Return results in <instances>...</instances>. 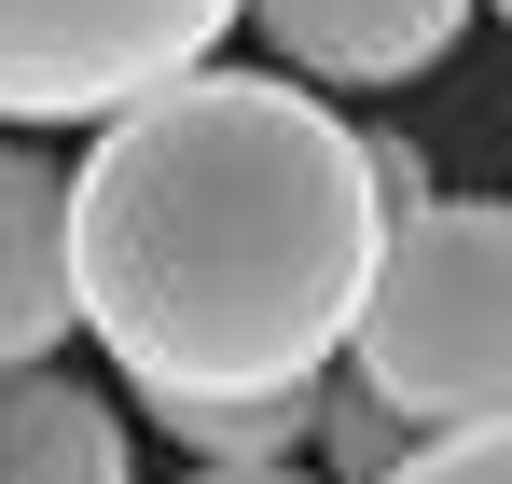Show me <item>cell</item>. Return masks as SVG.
Instances as JSON below:
<instances>
[{
  "label": "cell",
  "mask_w": 512,
  "mask_h": 484,
  "mask_svg": "<svg viewBox=\"0 0 512 484\" xmlns=\"http://www.w3.org/2000/svg\"><path fill=\"white\" fill-rule=\"evenodd\" d=\"M374 139L319 83L180 70L70 166V305L139 402L319 388L374 291Z\"/></svg>",
  "instance_id": "obj_1"
},
{
  "label": "cell",
  "mask_w": 512,
  "mask_h": 484,
  "mask_svg": "<svg viewBox=\"0 0 512 484\" xmlns=\"http://www.w3.org/2000/svg\"><path fill=\"white\" fill-rule=\"evenodd\" d=\"M346 360L402 429L512 415V194H429L416 222H388Z\"/></svg>",
  "instance_id": "obj_2"
},
{
  "label": "cell",
  "mask_w": 512,
  "mask_h": 484,
  "mask_svg": "<svg viewBox=\"0 0 512 484\" xmlns=\"http://www.w3.org/2000/svg\"><path fill=\"white\" fill-rule=\"evenodd\" d=\"M250 0H0V125H111L180 70Z\"/></svg>",
  "instance_id": "obj_3"
},
{
  "label": "cell",
  "mask_w": 512,
  "mask_h": 484,
  "mask_svg": "<svg viewBox=\"0 0 512 484\" xmlns=\"http://www.w3.org/2000/svg\"><path fill=\"white\" fill-rule=\"evenodd\" d=\"M70 332H84V305H70V166L0 139V374H56Z\"/></svg>",
  "instance_id": "obj_4"
},
{
  "label": "cell",
  "mask_w": 512,
  "mask_h": 484,
  "mask_svg": "<svg viewBox=\"0 0 512 484\" xmlns=\"http://www.w3.org/2000/svg\"><path fill=\"white\" fill-rule=\"evenodd\" d=\"M250 14L305 83H416L471 28V0H250Z\"/></svg>",
  "instance_id": "obj_5"
},
{
  "label": "cell",
  "mask_w": 512,
  "mask_h": 484,
  "mask_svg": "<svg viewBox=\"0 0 512 484\" xmlns=\"http://www.w3.org/2000/svg\"><path fill=\"white\" fill-rule=\"evenodd\" d=\"M0 484H139L125 415L70 374H0Z\"/></svg>",
  "instance_id": "obj_6"
},
{
  "label": "cell",
  "mask_w": 512,
  "mask_h": 484,
  "mask_svg": "<svg viewBox=\"0 0 512 484\" xmlns=\"http://www.w3.org/2000/svg\"><path fill=\"white\" fill-rule=\"evenodd\" d=\"M194 471H291L305 443H319V388H263V402H153Z\"/></svg>",
  "instance_id": "obj_7"
},
{
  "label": "cell",
  "mask_w": 512,
  "mask_h": 484,
  "mask_svg": "<svg viewBox=\"0 0 512 484\" xmlns=\"http://www.w3.org/2000/svg\"><path fill=\"white\" fill-rule=\"evenodd\" d=\"M305 457H319V484H388L402 457H416V429L346 374V388H319V443H305Z\"/></svg>",
  "instance_id": "obj_8"
},
{
  "label": "cell",
  "mask_w": 512,
  "mask_h": 484,
  "mask_svg": "<svg viewBox=\"0 0 512 484\" xmlns=\"http://www.w3.org/2000/svg\"><path fill=\"white\" fill-rule=\"evenodd\" d=\"M388 484H512V415H485V429H429Z\"/></svg>",
  "instance_id": "obj_9"
},
{
  "label": "cell",
  "mask_w": 512,
  "mask_h": 484,
  "mask_svg": "<svg viewBox=\"0 0 512 484\" xmlns=\"http://www.w3.org/2000/svg\"><path fill=\"white\" fill-rule=\"evenodd\" d=\"M374 208H388V222L429 208V153H416V139H374Z\"/></svg>",
  "instance_id": "obj_10"
},
{
  "label": "cell",
  "mask_w": 512,
  "mask_h": 484,
  "mask_svg": "<svg viewBox=\"0 0 512 484\" xmlns=\"http://www.w3.org/2000/svg\"><path fill=\"white\" fill-rule=\"evenodd\" d=\"M194 484H319V471H305V457H291V471H194Z\"/></svg>",
  "instance_id": "obj_11"
},
{
  "label": "cell",
  "mask_w": 512,
  "mask_h": 484,
  "mask_svg": "<svg viewBox=\"0 0 512 484\" xmlns=\"http://www.w3.org/2000/svg\"><path fill=\"white\" fill-rule=\"evenodd\" d=\"M499 14H512V0H499Z\"/></svg>",
  "instance_id": "obj_12"
}]
</instances>
